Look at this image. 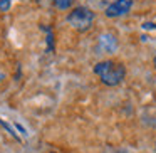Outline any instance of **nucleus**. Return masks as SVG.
<instances>
[{
	"label": "nucleus",
	"mask_w": 156,
	"mask_h": 153,
	"mask_svg": "<svg viewBox=\"0 0 156 153\" xmlns=\"http://www.w3.org/2000/svg\"><path fill=\"white\" fill-rule=\"evenodd\" d=\"M94 74L99 76L102 84L106 86H118L122 82L126 76V67L121 62H114V61H101L94 66Z\"/></svg>",
	"instance_id": "nucleus-1"
},
{
	"label": "nucleus",
	"mask_w": 156,
	"mask_h": 153,
	"mask_svg": "<svg viewBox=\"0 0 156 153\" xmlns=\"http://www.w3.org/2000/svg\"><path fill=\"white\" fill-rule=\"evenodd\" d=\"M96 15L94 12L91 10V9L87 7H76L74 10H71L67 14V17H66V20H67V24L71 25V27H74L76 31L79 32H86L91 29L92 22H94Z\"/></svg>",
	"instance_id": "nucleus-2"
},
{
	"label": "nucleus",
	"mask_w": 156,
	"mask_h": 153,
	"mask_svg": "<svg viewBox=\"0 0 156 153\" xmlns=\"http://www.w3.org/2000/svg\"><path fill=\"white\" fill-rule=\"evenodd\" d=\"M133 7V0H116L111 5H108L104 10L106 17L114 19V17H121V15H126Z\"/></svg>",
	"instance_id": "nucleus-3"
},
{
	"label": "nucleus",
	"mask_w": 156,
	"mask_h": 153,
	"mask_svg": "<svg viewBox=\"0 0 156 153\" xmlns=\"http://www.w3.org/2000/svg\"><path fill=\"white\" fill-rule=\"evenodd\" d=\"M98 47L101 52L112 54V52L118 49V39H116V35H112L111 32H104V34H101L98 39Z\"/></svg>",
	"instance_id": "nucleus-4"
},
{
	"label": "nucleus",
	"mask_w": 156,
	"mask_h": 153,
	"mask_svg": "<svg viewBox=\"0 0 156 153\" xmlns=\"http://www.w3.org/2000/svg\"><path fill=\"white\" fill-rule=\"evenodd\" d=\"M41 29L47 34V52L54 51V31L47 25H41Z\"/></svg>",
	"instance_id": "nucleus-5"
},
{
	"label": "nucleus",
	"mask_w": 156,
	"mask_h": 153,
	"mask_svg": "<svg viewBox=\"0 0 156 153\" xmlns=\"http://www.w3.org/2000/svg\"><path fill=\"white\" fill-rule=\"evenodd\" d=\"M72 2H74V0H52V4H54L59 10H67L72 5Z\"/></svg>",
	"instance_id": "nucleus-6"
},
{
	"label": "nucleus",
	"mask_w": 156,
	"mask_h": 153,
	"mask_svg": "<svg viewBox=\"0 0 156 153\" xmlns=\"http://www.w3.org/2000/svg\"><path fill=\"white\" fill-rule=\"evenodd\" d=\"M0 126H2V128H5V129H7V131L10 133V135L14 136L15 140H20V138H19V135H17V131H15V126H10V125H9V123H5L4 119H0Z\"/></svg>",
	"instance_id": "nucleus-7"
},
{
	"label": "nucleus",
	"mask_w": 156,
	"mask_h": 153,
	"mask_svg": "<svg viewBox=\"0 0 156 153\" xmlns=\"http://www.w3.org/2000/svg\"><path fill=\"white\" fill-rule=\"evenodd\" d=\"M12 7V0H0V12H9Z\"/></svg>",
	"instance_id": "nucleus-8"
},
{
	"label": "nucleus",
	"mask_w": 156,
	"mask_h": 153,
	"mask_svg": "<svg viewBox=\"0 0 156 153\" xmlns=\"http://www.w3.org/2000/svg\"><path fill=\"white\" fill-rule=\"evenodd\" d=\"M4 78H5V74H4V72H0V82L4 81Z\"/></svg>",
	"instance_id": "nucleus-9"
},
{
	"label": "nucleus",
	"mask_w": 156,
	"mask_h": 153,
	"mask_svg": "<svg viewBox=\"0 0 156 153\" xmlns=\"http://www.w3.org/2000/svg\"><path fill=\"white\" fill-rule=\"evenodd\" d=\"M154 69H156V54H154Z\"/></svg>",
	"instance_id": "nucleus-10"
}]
</instances>
